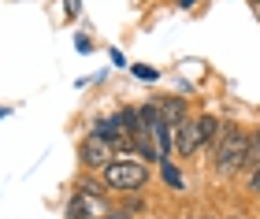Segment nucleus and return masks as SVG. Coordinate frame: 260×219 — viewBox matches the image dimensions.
<instances>
[{
  "label": "nucleus",
  "instance_id": "8",
  "mask_svg": "<svg viewBox=\"0 0 260 219\" xmlns=\"http://www.w3.org/2000/svg\"><path fill=\"white\" fill-rule=\"evenodd\" d=\"M160 171H164V182H168L171 190H186V182H182V171L171 164V160H164L160 164Z\"/></svg>",
  "mask_w": 260,
  "mask_h": 219
},
{
  "label": "nucleus",
  "instance_id": "11",
  "mask_svg": "<svg viewBox=\"0 0 260 219\" xmlns=\"http://www.w3.org/2000/svg\"><path fill=\"white\" fill-rule=\"evenodd\" d=\"M253 4H256V8H260V0H253Z\"/></svg>",
  "mask_w": 260,
  "mask_h": 219
},
{
  "label": "nucleus",
  "instance_id": "9",
  "mask_svg": "<svg viewBox=\"0 0 260 219\" xmlns=\"http://www.w3.org/2000/svg\"><path fill=\"white\" fill-rule=\"evenodd\" d=\"M245 167H249V175L260 167V130H253V137H249V156H245Z\"/></svg>",
  "mask_w": 260,
  "mask_h": 219
},
{
  "label": "nucleus",
  "instance_id": "6",
  "mask_svg": "<svg viewBox=\"0 0 260 219\" xmlns=\"http://www.w3.org/2000/svg\"><path fill=\"white\" fill-rule=\"evenodd\" d=\"M104 212V197H89V193H78L67 204V219H101Z\"/></svg>",
  "mask_w": 260,
  "mask_h": 219
},
{
  "label": "nucleus",
  "instance_id": "3",
  "mask_svg": "<svg viewBox=\"0 0 260 219\" xmlns=\"http://www.w3.org/2000/svg\"><path fill=\"white\" fill-rule=\"evenodd\" d=\"M112 156H115V145L108 141V137L89 134L86 141H82V164H86V167H108Z\"/></svg>",
  "mask_w": 260,
  "mask_h": 219
},
{
  "label": "nucleus",
  "instance_id": "1",
  "mask_svg": "<svg viewBox=\"0 0 260 219\" xmlns=\"http://www.w3.org/2000/svg\"><path fill=\"white\" fill-rule=\"evenodd\" d=\"M249 130H242V126H223V134H219V141H216V171H219V178H231L234 171H242L245 167V156H249Z\"/></svg>",
  "mask_w": 260,
  "mask_h": 219
},
{
  "label": "nucleus",
  "instance_id": "4",
  "mask_svg": "<svg viewBox=\"0 0 260 219\" xmlns=\"http://www.w3.org/2000/svg\"><path fill=\"white\" fill-rule=\"evenodd\" d=\"M93 134L108 137V141H112L115 149H134V134L126 130V123H123V112H119V115H108V119H97Z\"/></svg>",
  "mask_w": 260,
  "mask_h": 219
},
{
  "label": "nucleus",
  "instance_id": "7",
  "mask_svg": "<svg viewBox=\"0 0 260 219\" xmlns=\"http://www.w3.org/2000/svg\"><path fill=\"white\" fill-rule=\"evenodd\" d=\"M156 108H160V115L171 123V130H179V126L190 119V108H186V100L182 97H164V100H156Z\"/></svg>",
  "mask_w": 260,
  "mask_h": 219
},
{
  "label": "nucleus",
  "instance_id": "10",
  "mask_svg": "<svg viewBox=\"0 0 260 219\" xmlns=\"http://www.w3.org/2000/svg\"><path fill=\"white\" fill-rule=\"evenodd\" d=\"M134 75H138V78H149V82L156 78V71H152V67H134Z\"/></svg>",
  "mask_w": 260,
  "mask_h": 219
},
{
  "label": "nucleus",
  "instance_id": "5",
  "mask_svg": "<svg viewBox=\"0 0 260 219\" xmlns=\"http://www.w3.org/2000/svg\"><path fill=\"white\" fill-rule=\"evenodd\" d=\"M175 149H179V156H197L201 149V130H197V115H190L179 130H175Z\"/></svg>",
  "mask_w": 260,
  "mask_h": 219
},
{
  "label": "nucleus",
  "instance_id": "2",
  "mask_svg": "<svg viewBox=\"0 0 260 219\" xmlns=\"http://www.w3.org/2000/svg\"><path fill=\"white\" fill-rule=\"evenodd\" d=\"M145 182H149V167L134 164V160H112L104 167V186L115 193H138L145 190Z\"/></svg>",
  "mask_w": 260,
  "mask_h": 219
}]
</instances>
